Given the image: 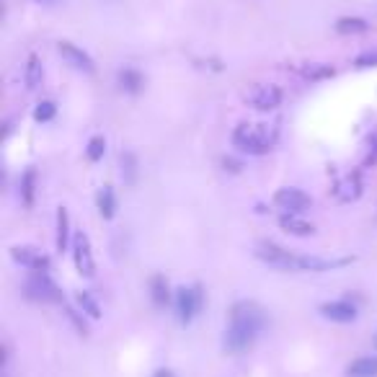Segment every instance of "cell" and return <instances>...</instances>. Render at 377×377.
<instances>
[{"mask_svg": "<svg viewBox=\"0 0 377 377\" xmlns=\"http://www.w3.org/2000/svg\"><path fill=\"white\" fill-rule=\"evenodd\" d=\"M23 295L37 302H65L60 287L54 285L49 271H31L26 282H23Z\"/></svg>", "mask_w": 377, "mask_h": 377, "instance_id": "3957f363", "label": "cell"}, {"mask_svg": "<svg viewBox=\"0 0 377 377\" xmlns=\"http://www.w3.org/2000/svg\"><path fill=\"white\" fill-rule=\"evenodd\" d=\"M104 153H106V137L104 135H93L88 140V145H85V158L91 163H99L104 158Z\"/></svg>", "mask_w": 377, "mask_h": 377, "instance_id": "d4e9b609", "label": "cell"}, {"mask_svg": "<svg viewBox=\"0 0 377 377\" xmlns=\"http://www.w3.org/2000/svg\"><path fill=\"white\" fill-rule=\"evenodd\" d=\"M357 68H377V49H370V52H362L354 60Z\"/></svg>", "mask_w": 377, "mask_h": 377, "instance_id": "f1b7e54d", "label": "cell"}, {"mask_svg": "<svg viewBox=\"0 0 377 377\" xmlns=\"http://www.w3.org/2000/svg\"><path fill=\"white\" fill-rule=\"evenodd\" d=\"M266 326V316L264 310L251 300H240L233 305L230 310V323L225 328L223 347L230 354H243L246 349L254 347V341L259 339V333Z\"/></svg>", "mask_w": 377, "mask_h": 377, "instance_id": "6da1fadb", "label": "cell"}, {"mask_svg": "<svg viewBox=\"0 0 377 377\" xmlns=\"http://www.w3.org/2000/svg\"><path fill=\"white\" fill-rule=\"evenodd\" d=\"M150 297H153V302L158 308H166L171 302V285L163 274H155V277L150 279Z\"/></svg>", "mask_w": 377, "mask_h": 377, "instance_id": "603a6c76", "label": "cell"}, {"mask_svg": "<svg viewBox=\"0 0 377 377\" xmlns=\"http://www.w3.org/2000/svg\"><path fill=\"white\" fill-rule=\"evenodd\" d=\"M54 116H57V106H54V101H39L37 106H34V122L37 124L52 122Z\"/></svg>", "mask_w": 377, "mask_h": 377, "instance_id": "4316f807", "label": "cell"}, {"mask_svg": "<svg viewBox=\"0 0 377 377\" xmlns=\"http://www.w3.org/2000/svg\"><path fill=\"white\" fill-rule=\"evenodd\" d=\"M42 78H44V68H42L39 54H29L26 65H23V85H26V91H37L39 85H42Z\"/></svg>", "mask_w": 377, "mask_h": 377, "instance_id": "9a60e30c", "label": "cell"}, {"mask_svg": "<svg viewBox=\"0 0 377 377\" xmlns=\"http://www.w3.org/2000/svg\"><path fill=\"white\" fill-rule=\"evenodd\" d=\"M375 349H377V333H375Z\"/></svg>", "mask_w": 377, "mask_h": 377, "instance_id": "4dcf8cb0", "label": "cell"}, {"mask_svg": "<svg viewBox=\"0 0 377 377\" xmlns=\"http://www.w3.org/2000/svg\"><path fill=\"white\" fill-rule=\"evenodd\" d=\"M116 83H119V88H122L124 93L137 96V93L145 88V78H142V73L135 68H122L119 70V75H116Z\"/></svg>", "mask_w": 377, "mask_h": 377, "instance_id": "2e32d148", "label": "cell"}, {"mask_svg": "<svg viewBox=\"0 0 377 377\" xmlns=\"http://www.w3.org/2000/svg\"><path fill=\"white\" fill-rule=\"evenodd\" d=\"M37 168H26L21 176V184H18V194H21V204L26 209H31L37 204Z\"/></svg>", "mask_w": 377, "mask_h": 377, "instance_id": "5bb4252c", "label": "cell"}, {"mask_svg": "<svg viewBox=\"0 0 377 377\" xmlns=\"http://www.w3.org/2000/svg\"><path fill=\"white\" fill-rule=\"evenodd\" d=\"M119 163H122V181L127 186H135L140 178V161L137 155L130 153V150H124L122 155H119Z\"/></svg>", "mask_w": 377, "mask_h": 377, "instance_id": "7402d4cb", "label": "cell"}, {"mask_svg": "<svg viewBox=\"0 0 377 377\" xmlns=\"http://www.w3.org/2000/svg\"><path fill=\"white\" fill-rule=\"evenodd\" d=\"M274 204H277L282 212H287V215H305V212L313 207V199H310V194H305L302 189L282 186V189L274 192Z\"/></svg>", "mask_w": 377, "mask_h": 377, "instance_id": "5b68a950", "label": "cell"}, {"mask_svg": "<svg viewBox=\"0 0 377 377\" xmlns=\"http://www.w3.org/2000/svg\"><path fill=\"white\" fill-rule=\"evenodd\" d=\"M96 209H99V215L104 220H114L116 215V194L111 186H101L99 194H96Z\"/></svg>", "mask_w": 377, "mask_h": 377, "instance_id": "ac0fdd59", "label": "cell"}, {"mask_svg": "<svg viewBox=\"0 0 377 377\" xmlns=\"http://www.w3.org/2000/svg\"><path fill=\"white\" fill-rule=\"evenodd\" d=\"M75 308L83 313L85 318H91V321H99L104 313H101V305L99 300L93 297L88 290H80V292H75Z\"/></svg>", "mask_w": 377, "mask_h": 377, "instance_id": "44dd1931", "label": "cell"}, {"mask_svg": "<svg viewBox=\"0 0 377 377\" xmlns=\"http://www.w3.org/2000/svg\"><path fill=\"white\" fill-rule=\"evenodd\" d=\"M300 75L305 78V80L318 83V80H328V78H333L336 75V70H333V65H326V62H308V65H302L300 68Z\"/></svg>", "mask_w": 377, "mask_h": 377, "instance_id": "cb8c5ba5", "label": "cell"}, {"mask_svg": "<svg viewBox=\"0 0 377 377\" xmlns=\"http://www.w3.org/2000/svg\"><path fill=\"white\" fill-rule=\"evenodd\" d=\"M11 259L29 271H49V256L34 246H13L11 248Z\"/></svg>", "mask_w": 377, "mask_h": 377, "instance_id": "9c48e42d", "label": "cell"}, {"mask_svg": "<svg viewBox=\"0 0 377 377\" xmlns=\"http://www.w3.org/2000/svg\"><path fill=\"white\" fill-rule=\"evenodd\" d=\"M279 140L277 127L269 124H238L233 130V145L246 155H266L274 150Z\"/></svg>", "mask_w": 377, "mask_h": 377, "instance_id": "7a4b0ae2", "label": "cell"}, {"mask_svg": "<svg viewBox=\"0 0 377 377\" xmlns=\"http://www.w3.org/2000/svg\"><path fill=\"white\" fill-rule=\"evenodd\" d=\"M279 228L295 238H310V235H316V225L308 223L302 215H282L279 217Z\"/></svg>", "mask_w": 377, "mask_h": 377, "instance_id": "7c38bea8", "label": "cell"}, {"mask_svg": "<svg viewBox=\"0 0 377 377\" xmlns=\"http://www.w3.org/2000/svg\"><path fill=\"white\" fill-rule=\"evenodd\" d=\"M347 377H377V357H357L347 367Z\"/></svg>", "mask_w": 377, "mask_h": 377, "instance_id": "ffe728a7", "label": "cell"}, {"mask_svg": "<svg viewBox=\"0 0 377 377\" xmlns=\"http://www.w3.org/2000/svg\"><path fill=\"white\" fill-rule=\"evenodd\" d=\"M333 192H336V199L344 202V204L357 202L359 197H362V176H359V173H349Z\"/></svg>", "mask_w": 377, "mask_h": 377, "instance_id": "4fadbf2b", "label": "cell"}, {"mask_svg": "<svg viewBox=\"0 0 377 377\" xmlns=\"http://www.w3.org/2000/svg\"><path fill=\"white\" fill-rule=\"evenodd\" d=\"M336 34H344V37H354V34H364L370 31V23L362 16H341L339 21L333 23Z\"/></svg>", "mask_w": 377, "mask_h": 377, "instance_id": "e0dca14e", "label": "cell"}, {"mask_svg": "<svg viewBox=\"0 0 377 377\" xmlns=\"http://www.w3.org/2000/svg\"><path fill=\"white\" fill-rule=\"evenodd\" d=\"M282 99H285V93H282V88L274 83H261L256 85L254 91H251V96H248V104L254 109H259V111H274V109L282 104Z\"/></svg>", "mask_w": 377, "mask_h": 377, "instance_id": "30bf717a", "label": "cell"}, {"mask_svg": "<svg viewBox=\"0 0 377 377\" xmlns=\"http://www.w3.org/2000/svg\"><path fill=\"white\" fill-rule=\"evenodd\" d=\"M54 246L60 254H65L70 246V212L68 207L57 209V233H54Z\"/></svg>", "mask_w": 377, "mask_h": 377, "instance_id": "d6986e66", "label": "cell"}, {"mask_svg": "<svg viewBox=\"0 0 377 377\" xmlns=\"http://www.w3.org/2000/svg\"><path fill=\"white\" fill-rule=\"evenodd\" d=\"M321 316L331 323H354L357 305H352L349 300H328L321 305Z\"/></svg>", "mask_w": 377, "mask_h": 377, "instance_id": "8fae6325", "label": "cell"}, {"mask_svg": "<svg viewBox=\"0 0 377 377\" xmlns=\"http://www.w3.org/2000/svg\"><path fill=\"white\" fill-rule=\"evenodd\" d=\"M73 264H75V271L80 277H96V259H93L91 251V238L83 230L75 233V238H73Z\"/></svg>", "mask_w": 377, "mask_h": 377, "instance_id": "8992f818", "label": "cell"}, {"mask_svg": "<svg viewBox=\"0 0 377 377\" xmlns=\"http://www.w3.org/2000/svg\"><path fill=\"white\" fill-rule=\"evenodd\" d=\"M256 256H259L264 264H269V266L282 269V271H295V261H297V254L277 246V243H271V240L259 243V246H256Z\"/></svg>", "mask_w": 377, "mask_h": 377, "instance_id": "52a82bcc", "label": "cell"}, {"mask_svg": "<svg viewBox=\"0 0 377 377\" xmlns=\"http://www.w3.org/2000/svg\"><path fill=\"white\" fill-rule=\"evenodd\" d=\"M39 3H49V0H39Z\"/></svg>", "mask_w": 377, "mask_h": 377, "instance_id": "1f68e13d", "label": "cell"}, {"mask_svg": "<svg viewBox=\"0 0 377 377\" xmlns=\"http://www.w3.org/2000/svg\"><path fill=\"white\" fill-rule=\"evenodd\" d=\"M377 163V130L367 137V153H364V168H370Z\"/></svg>", "mask_w": 377, "mask_h": 377, "instance_id": "83f0119b", "label": "cell"}, {"mask_svg": "<svg viewBox=\"0 0 377 377\" xmlns=\"http://www.w3.org/2000/svg\"><path fill=\"white\" fill-rule=\"evenodd\" d=\"M62 310H65V316L70 318V323L75 326V331L80 333V336H88V323H85L83 313H80L75 305H68V302H62Z\"/></svg>", "mask_w": 377, "mask_h": 377, "instance_id": "484cf974", "label": "cell"}, {"mask_svg": "<svg viewBox=\"0 0 377 377\" xmlns=\"http://www.w3.org/2000/svg\"><path fill=\"white\" fill-rule=\"evenodd\" d=\"M153 377H176V375H173V372H171V370H168V367H161V370L155 372V375H153Z\"/></svg>", "mask_w": 377, "mask_h": 377, "instance_id": "f546056e", "label": "cell"}, {"mask_svg": "<svg viewBox=\"0 0 377 377\" xmlns=\"http://www.w3.org/2000/svg\"><path fill=\"white\" fill-rule=\"evenodd\" d=\"M57 52H60L62 60L68 62L70 68H75L78 73H85V75L96 73V62H93L91 54L85 52V49H80L78 44H73V42H68V39L57 42Z\"/></svg>", "mask_w": 377, "mask_h": 377, "instance_id": "ba28073f", "label": "cell"}, {"mask_svg": "<svg viewBox=\"0 0 377 377\" xmlns=\"http://www.w3.org/2000/svg\"><path fill=\"white\" fill-rule=\"evenodd\" d=\"M173 305H176L178 323L189 326L194 318L199 316V310L204 308V292H202V287L199 285L178 287L176 295H173Z\"/></svg>", "mask_w": 377, "mask_h": 377, "instance_id": "277c9868", "label": "cell"}]
</instances>
